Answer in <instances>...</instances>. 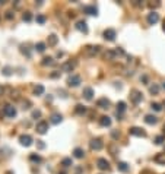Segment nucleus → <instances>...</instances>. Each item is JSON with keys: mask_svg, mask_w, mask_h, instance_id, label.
<instances>
[{"mask_svg": "<svg viewBox=\"0 0 165 174\" xmlns=\"http://www.w3.org/2000/svg\"><path fill=\"white\" fill-rule=\"evenodd\" d=\"M2 72H3L5 76H10V75H12V67H9V66L3 67V69H2Z\"/></svg>", "mask_w": 165, "mask_h": 174, "instance_id": "7c9ffc66", "label": "nucleus"}, {"mask_svg": "<svg viewBox=\"0 0 165 174\" xmlns=\"http://www.w3.org/2000/svg\"><path fill=\"white\" fill-rule=\"evenodd\" d=\"M151 107H152V110H155V111H161V110H162L161 104H158V102H152Z\"/></svg>", "mask_w": 165, "mask_h": 174, "instance_id": "f704fd0d", "label": "nucleus"}, {"mask_svg": "<svg viewBox=\"0 0 165 174\" xmlns=\"http://www.w3.org/2000/svg\"><path fill=\"white\" fill-rule=\"evenodd\" d=\"M46 48H47L46 43H37V44H35V50H37L38 53H44Z\"/></svg>", "mask_w": 165, "mask_h": 174, "instance_id": "5701e85b", "label": "nucleus"}, {"mask_svg": "<svg viewBox=\"0 0 165 174\" xmlns=\"http://www.w3.org/2000/svg\"><path fill=\"white\" fill-rule=\"evenodd\" d=\"M130 100H132L133 104H139L142 101V92L138 91V89H133L132 92H130Z\"/></svg>", "mask_w": 165, "mask_h": 174, "instance_id": "423d86ee", "label": "nucleus"}, {"mask_svg": "<svg viewBox=\"0 0 165 174\" xmlns=\"http://www.w3.org/2000/svg\"><path fill=\"white\" fill-rule=\"evenodd\" d=\"M59 174H66V173H59Z\"/></svg>", "mask_w": 165, "mask_h": 174, "instance_id": "49530a36", "label": "nucleus"}, {"mask_svg": "<svg viewBox=\"0 0 165 174\" xmlns=\"http://www.w3.org/2000/svg\"><path fill=\"white\" fill-rule=\"evenodd\" d=\"M35 130H37V133L40 135H46L47 130H48V123L47 121H40V123H37V127H35Z\"/></svg>", "mask_w": 165, "mask_h": 174, "instance_id": "39448f33", "label": "nucleus"}, {"mask_svg": "<svg viewBox=\"0 0 165 174\" xmlns=\"http://www.w3.org/2000/svg\"><path fill=\"white\" fill-rule=\"evenodd\" d=\"M117 168H119L120 171H123V173H126V171L129 170V165H127L126 162H123V161H121V162H119V164H117Z\"/></svg>", "mask_w": 165, "mask_h": 174, "instance_id": "cd10ccee", "label": "nucleus"}, {"mask_svg": "<svg viewBox=\"0 0 165 174\" xmlns=\"http://www.w3.org/2000/svg\"><path fill=\"white\" fill-rule=\"evenodd\" d=\"M5 16H6V19H13V12L12 10H7Z\"/></svg>", "mask_w": 165, "mask_h": 174, "instance_id": "4c0bfd02", "label": "nucleus"}, {"mask_svg": "<svg viewBox=\"0 0 165 174\" xmlns=\"http://www.w3.org/2000/svg\"><path fill=\"white\" fill-rule=\"evenodd\" d=\"M75 67H76V63H75V61H72V60H69V61H66V63H63L61 70H63V72H72Z\"/></svg>", "mask_w": 165, "mask_h": 174, "instance_id": "9b49d317", "label": "nucleus"}, {"mask_svg": "<svg viewBox=\"0 0 165 174\" xmlns=\"http://www.w3.org/2000/svg\"><path fill=\"white\" fill-rule=\"evenodd\" d=\"M32 117H34V119H38V117H41V111H40V110H35V111H32Z\"/></svg>", "mask_w": 165, "mask_h": 174, "instance_id": "e433bc0d", "label": "nucleus"}, {"mask_svg": "<svg viewBox=\"0 0 165 174\" xmlns=\"http://www.w3.org/2000/svg\"><path fill=\"white\" fill-rule=\"evenodd\" d=\"M82 95L85 97V100H88V101H91L94 98V89L92 88H83V92H82Z\"/></svg>", "mask_w": 165, "mask_h": 174, "instance_id": "4468645a", "label": "nucleus"}, {"mask_svg": "<svg viewBox=\"0 0 165 174\" xmlns=\"http://www.w3.org/2000/svg\"><path fill=\"white\" fill-rule=\"evenodd\" d=\"M99 124L104 127H110L111 126V119H110L108 116H102V117L99 119Z\"/></svg>", "mask_w": 165, "mask_h": 174, "instance_id": "a211bd4d", "label": "nucleus"}, {"mask_svg": "<svg viewBox=\"0 0 165 174\" xmlns=\"http://www.w3.org/2000/svg\"><path fill=\"white\" fill-rule=\"evenodd\" d=\"M61 165H63V167H70V165H73L72 158H63V160H61Z\"/></svg>", "mask_w": 165, "mask_h": 174, "instance_id": "c756f323", "label": "nucleus"}, {"mask_svg": "<svg viewBox=\"0 0 165 174\" xmlns=\"http://www.w3.org/2000/svg\"><path fill=\"white\" fill-rule=\"evenodd\" d=\"M164 130H165V127H164Z\"/></svg>", "mask_w": 165, "mask_h": 174, "instance_id": "de8ad7c7", "label": "nucleus"}, {"mask_svg": "<svg viewBox=\"0 0 165 174\" xmlns=\"http://www.w3.org/2000/svg\"><path fill=\"white\" fill-rule=\"evenodd\" d=\"M41 65H42V66H50V65H53V57H44L42 61H41Z\"/></svg>", "mask_w": 165, "mask_h": 174, "instance_id": "c85d7f7f", "label": "nucleus"}, {"mask_svg": "<svg viewBox=\"0 0 165 174\" xmlns=\"http://www.w3.org/2000/svg\"><path fill=\"white\" fill-rule=\"evenodd\" d=\"M126 111V102L124 101H120V102H117V114H121Z\"/></svg>", "mask_w": 165, "mask_h": 174, "instance_id": "4be33fe9", "label": "nucleus"}, {"mask_svg": "<svg viewBox=\"0 0 165 174\" xmlns=\"http://www.w3.org/2000/svg\"><path fill=\"white\" fill-rule=\"evenodd\" d=\"M3 114H5L6 117L13 119L15 116H16V108H15L13 106H10V104H6V106L3 107Z\"/></svg>", "mask_w": 165, "mask_h": 174, "instance_id": "7ed1b4c3", "label": "nucleus"}, {"mask_svg": "<svg viewBox=\"0 0 165 174\" xmlns=\"http://www.w3.org/2000/svg\"><path fill=\"white\" fill-rule=\"evenodd\" d=\"M19 142H20V145H24V146H31L32 145V138L29 135H20Z\"/></svg>", "mask_w": 165, "mask_h": 174, "instance_id": "6e6552de", "label": "nucleus"}, {"mask_svg": "<svg viewBox=\"0 0 165 174\" xmlns=\"http://www.w3.org/2000/svg\"><path fill=\"white\" fill-rule=\"evenodd\" d=\"M159 5H161V3H159V2H156V3H148V6L151 7V9H153V7H158Z\"/></svg>", "mask_w": 165, "mask_h": 174, "instance_id": "ea45409f", "label": "nucleus"}, {"mask_svg": "<svg viewBox=\"0 0 165 174\" xmlns=\"http://www.w3.org/2000/svg\"><path fill=\"white\" fill-rule=\"evenodd\" d=\"M76 29L80 31V32L86 34L88 32V24H86L85 20H78V22H76Z\"/></svg>", "mask_w": 165, "mask_h": 174, "instance_id": "ddd939ff", "label": "nucleus"}, {"mask_svg": "<svg viewBox=\"0 0 165 174\" xmlns=\"http://www.w3.org/2000/svg\"><path fill=\"white\" fill-rule=\"evenodd\" d=\"M97 106H98L99 108H108L110 107V100L105 98V97H102V98H99V100L97 101Z\"/></svg>", "mask_w": 165, "mask_h": 174, "instance_id": "2eb2a0df", "label": "nucleus"}, {"mask_svg": "<svg viewBox=\"0 0 165 174\" xmlns=\"http://www.w3.org/2000/svg\"><path fill=\"white\" fill-rule=\"evenodd\" d=\"M164 142H165V136H162V135L155 138V143H156V145H162Z\"/></svg>", "mask_w": 165, "mask_h": 174, "instance_id": "473e14b6", "label": "nucleus"}, {"mask_svg": "<svg viewBox=\"0 0 165 174\" xmlns=\"http://www.w3.org/2000/svg\"><path fill=\"white\" fill-rule=\"evenodd\" d=\"M158 20H159V15L156 13L155 10H152L151 13L148 15V24H149V25H155Z\"/></svg>", "mask_w": 165, "mask_h": 174, "instance_id": "9d476101", "label": "nucleus"}, {"mask_svg": "<svg viewBox=\"0 0 165 174\" xmlns=\"http://www.w3.org/2000/svg\"><path fill=\"white\" fill-rule=\"evenodd\" d=\"M75 111H76V114H85L86 108H85V106H82V104H78V106L75 107Z\"/></svg>", "mask_w": 165, "mask_h": 174, "instance_id": "a878e982", "label": "nucleus"}, {"mask_svg": "<svg viewBox=\"0 0 165 174\" xmlns=\"http://www.w3.org/2000/svg\"><path fill=\"white\" fill-rule=\"evenodd\" d=\"M155 161H156L158 164H165V152L156 155V157H155Z\"/></svg>", "mask_w": 165, "mask_h": 174, "instance_id": "393cba45", "label": "nucleus"}, {"mask_svg": "<svg viewBox=\"0 0 165 174\" xmlns=\"http://www.w3.org/2000/svg\"><path fill=\"white\" fill-rule=\"evenodd\" d=\"M20 51H22V53H24V54H27L28 57H29V56H31V54H29V51H28V50H27V48H25V47H24V46H22V47H20Z\"/></svg>", "mask_w": 165, "mask_h": 174, "instance_id": "a19ab883", "label": "nucleus"}, {"mask_svg": "<svg viewBox=\"0 0 165 174\" xmlns=\"http://www.w3.org/2000/svg\"><path fill=\"white\" fill-rule=\"evenodd\" d=\"M162 29H164V31H165V20H164V25H162Z\"/></svg>", "mask_w": 165, "mask_h": 174, "instance_id": "c03bdc74", "label": "nucleus"}, {"mask_svg": "<svg viewBox=\"0 0 165 174\" xmlns=\"http://www.w3.org/2000/svg\"><path fill=\"white\" fill-rule=\"evenodd\" d=\"M34 94L35 95H42L44 94V87H42V85H37V87L34 88Z\"/></svg>", "mask_w": 165, "mask_h": 174, "instance_id": "bb28decb", "label": "nucleus"}, {"mask_svg": "<svg viewBox=\"0 0 165 174\" xmlns=\"http://www.w3.org/2000/svg\"><path fill=\"white\" fill-rule=\"evenodd\" d=\"M104 146V143L101 139H92V141L89 142V148L92 149V151H101Z\"/></svg>", "mask_w": 165, "mask_h": 174, "instance_id": "0eeeda50", "label": "nucleus"}, {"mask_svg": "<svg viewBox=\"0 0 165 174\" xmlns=\"http://www.w3.org/2000/svg\"><path fill=\"white\" fill-rule=\"evenodd\" d=\"M145 121L148 124H156L158 117H155V116H152V114H148V116H145Z\"/></svg>", "mask_w": 165, "mask_h": 174, "instance_id": "aec40b11", "label": "nucleus"}, {"mask_svg": "<svg viewBox=\"0 0 165 174\" xmlns=\"http://www.w3.org/2000/svg\"><path fill=\"white\" fill-rule=\"evenodd\" d=\"M73 155L76 157V158H83L85 157V152H83V149L82 148H75V151H73Z\"/></svg>", "mask_w": 165, "mask_h": 174, "instance_id": "412c9836", "label": "nucleus"}, {"mask_svg": "<svg viewBox=\"0 0 165 174\" xmlns=\"http://www.w3.org/2000/svg\"><path fill=\"white\" fill-rule=\"evenodd\" d=\"M37 22L41 24V25L46 24V16H44V15H37Z\"/></svg>", "mask_w": 165, "mask_h": 174, "instance_id": "c9c22d12", "label": "nucleus"}, {"mask_svg": "<svg viewBox=\"0 0 165 174\" xmlns=\"http://www.w3.org/2000/svg\"><path fill=\"white\" fill-rule=\"evenodd\" d=\"M129 133L132 135V136H138V138H145L146 136V132L143 129H140V127H130L129 129Z\"/></svg>", "mask_w": 165, "mask_h": 174, "instance_id": "20e7f679", "label": "nucleus"}, {"mask_svg": "<svg viewBox=\"0 0 165 174\" xmlns=\"http://www.w3.org/2000/svg\"><path fill=\"white\" fill-rule=\"evenodd\" d=\"M162 88H164V89H165V82H164V83H162Z\"/></svg>", "mask_w": 165, "mask_h": 174, "instance_id": "a18cd8bd", "label": "nucleus"}, {"mask_svg": "<svg viewBox=\"0 0 165 174\" xmlns=\"http://www.w3.org/2000/svg\"><path fill=\"white\" fill-rule=\"evenodd\" d=\"M80 83H82V78H80L79 75H72V76L67 79V85H69V87H72V88L79 87Z\"/></svg>", "mask_w": 165, "mask_h": 174, "instance_id": "f257e3e1", "label": "nucleus"}, {"mask_svg": "<svg viewBox=\"0 0 165 174\" xmlns=\"http://www.w3.org/2000/svg\"><path fill=\"white\" fill-rule=\"evenodd\" d=\"M47 43H48V46H50V47H54V46L59 43V37H57L56 34H51V35H48V40H47Z\"/></svg>", "mask_w": 165, "mask_h": 174, "instance_id": "f3484780", "label": "nucleus"}, {"mask_svg": "<svg viewBox=\"0 0 165 174\" xmlns=\"http://www.w3.org/2000/svg\"><path fill=\"white\" fill-rule=\"evenodd\" d=\"M99 46H86L85 47V54L88 57H94V56H97L99 53Z\"/></svg>", "mask_w": 165, "mask_h": 174, "instance_id": "f03ea898", "label": "nucleus"}, {"mask_svg": "<svg viewBox=\"0 0 165 174\" xmlns=\"http://www.w3.org/2000/svg\"><path fill=\"white\" fill-rule=\"evenodd\" d=\"M44 146H46V145L42 143V141H38V148H41V149H42Z\"/></svg>", "mask_w": 165, "mask_h": 174, "instance_id": "79ce46f5", "label": "nucleus"}, {"mask_svg": "<svg viewBox=\"0 0 165 174\" xmlns=\"http://www.w3.org/2000/svg\"><path fill=\"white\" fill-rule=\"evenodd\" d=\"M22 19L25 20V22H29V20L32 19V15H31V12H25V13L22 15Z\"/></svg>", "mask_w": 165, "mask_h": 174, "instance_id": "2f4dec72", "label": "nucleus"}, {"mask_svg": "<svg viewBox=\"0 0 165 174\" xmlns=\"http://www.w3.org/2000/svg\"><path fill=\"white\" fill-rule=\"evenodd\" d=\"M3 92H5V88H3V87H0V97L3 95Z\"/></svg>", "mask_w": 165, "mask_h": 174, "instance_id": "37998d69", "label": "nucleus"}, {"mask_svg": "<svg viewBox=\"0 0 165 174\" xmlns=\"http://www.w3.org/2000/svg\"><path fill=\"white\" fill-rule=\"evenodd\" d=\"M149 92H151L152 95H158V92H159V87L156 85V83L151 85V87H149Z\"/></svg>", "mask_w": 165, "mask_h": 174, "instance_id": "b1692460", "label": "nucleus"}, {"mask_svg": "<svg viewBox=\"0 0 165 174\" xmlns=\"http://www.w3.org/2000/svg\"><path fill=\"white\" fill-rule=\"evenodd\" d=\"M111 136H112V139H119V138H120V133L117 132V130H112V132H111Z\"/></svg>", "mask_w": 165, "mask_h": 174, "instance_id": "58836bf2", "label": "nucleus"}, {"mask_svg": "<svg viewBox=\"0 0 165 174\" xmlns=\"http://www.w3.org/2000/svg\"><path fill=\"white\" fill-rule=\"evenodd\" d=\"M61 120H63L61 114H59V113L51 114V123H53V124H59V123H61Z\"/></svg>", "mask_w": 165, "mask_h": 174, "instance_id": "6ab92c4d", "label": "nucleus"}, {"mask_svg": "<svg viewBox=\"0 0 165 174\" xmlns=\"http://www.w3.org/2000/svg\"><path fill=\"white\" fill-rule=\"evenodd\" d=\"M164 106H165V102H164Z\"/></svg>", "mask_w": 165, "mask_h": 174, "instance_id": "09e8293b", "label": "nucleus"}, {"mask_svg": "<svg viewBox=\"0 0 165 174\" xmlns=\"http://www.w3.org/2000/svg\"><path fill=\"white\" fill-rule=\"evenodd\" d=\"M85 13H88V15H92V16H97L98 15V9L94 6V5H88V6H85Z\"/></svg>", "mask_w": 165, "mask_h": 174, "instance_id": "dca6fc26", "label": "nucleus"}, {"mask_svg": "<svg viewBox=\"0 0 165 174\" xmlns=\"http://www.w3.org/2000/svg\"><path fill=\"white\" fill-rule=\"evenodd\" d=\"M116 37H117V34H116V31L111 29V28H108V29L104 31V38H105L107 41H114Z\"/></svg>", "mask_w": 165, "mask_h": 174, "instance_id": "1a4fd4ad", "label": "nucleus"}, {"mask_svg": "<svg viewBox=\"0 0 165 174\" xmlns=\"http://www.w3.org/2000/svg\"><path fill=\"white\" fill-rule=\"evenodd\" d=\"M97 167H98L99 170H108V168H110V162H108L105 158H99V160L97 161Z\"/></svg>", "mask_w": 165, "mask_h": 174, "instance_id": "f8f14e48", "label": "nucleus"}, {"mask_svg": "<svg viewBox=\"0 0 165 174\" xmlns=\"http://www.w3.org/2000/svg\"><path fill=\"white\" fill-rule=\"evenodd\" d=\"M29 160L32 161V162H40V161H41V157H40V155L32 154V155H29Z\"/></svg>", "mask_w": 165, "mask_h": 174, "instance_id": "72a5a7b5", "label": "nucleus"}]
</instances>
